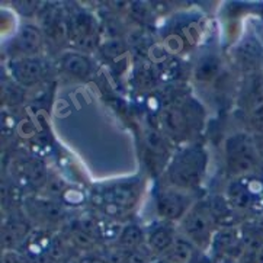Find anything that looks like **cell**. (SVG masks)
<instances>
[{
	"label": "cell",
	"mask_w": 263,
	"mask_h": 263,
	"mask_svg": "<svg viewBox=\"0 0 263 263\" xmlns=\"http://www.w3.org/2000/svg\"><path fill=\"white\" fill-rule=\"evenodd\" d=\"M249 124H250V128L255 131V136H263V105L250 108Z\"/></svg>",
	"instance_id": "ffe728a7"
},
{
	"label": "cell",
	"mask_w": 263,
	"mask_h": 263,
	"mask_svg": "<svg viewBox=\"0 0 263 263\" xmlns=\"http://www.w3.org/2000/svg\"><path fill=\"white\" fill-rule=\"evenodd\" d=\"M201 255L202 252L189 238L179 233L176 240L161 259L167 263H195Z\"/></svg>",
	"instance_id": "7c38bea8"
},
{
	"label": "cell",
	"mask_w": 263,
	"mask_h": 263,
	"mask_svg": "<svg viewBox=\"0 0 263 263\" xmlns=\"http://www.w3.org/2000/svg\"><path fill=\"white\" fill-rule=\"evenodd\" d=\"M256 141H257V145H259V152H260V156H262L263 160V136H255Z\"/></svg>",
	"instance_id": "7402d4cb"
},
{
	"label": "cell",
	"mask_w": 263,
	"mask_h": 263,
	"mask_svg": "<svg viewBox=\"0 0 263 263\" xmlns=\"http://www.w3.org/2000/svg\"><path fill=\"white\" fill-rule=\"evenodd\" d=\"M63 67L64 70L70 73L71 76L80 77V79H86V77L90 76V71H92V64L90 61L86 59L85 55L82 54H77V52H70L66 54L63 60Z\"/></svg>",
	"instance_id": "e0dca14e"
},
{
	"label": "cell",
	"mask_w": 263,
	"mask_h": 263,
	"mask_svg": "<svg viewBox=\"0 0 263 263\" xmlns=\"http://www.w3.org/2000/svg\"><path fill=\"white\" fill-rule=\"evenodd\" d=\"M237 55L243 64L255 66L256 63L259 61V59L262 57V47L255 40H247L246 43L240 47Z\"/></svg>",
	"instance_id": "ac0fdd59"
},
{
	"label": "cell",
	"mask_w": 263,
	"mask_h": 263,
	"mask_svg": "<svg viewBox=\"0 0 263 263\" xmlns=\"http://www.w3.org/2000/svg\"><path fill=\"white\" fill-rule=\"evenodd\" d=\"M41 32L32 25H26L21 29L16 38V47L26 57H34V54L41 48Z\"/></svg>",
	"instance_id": "2e32d148"
},
{
	"label": "cell",
	"mask_w": 263,
	"mask_h": 263,
	"mask_svg": "<svg viewBox=\"0 0 263 263\" xmlns=\"http://www.w3.org/2000/svg\"><path fill=\"white\" fill-rule=\"evenodd\" d=\"M76 263H110L109 259L106 257L105 252H90L80 255L76 259Z\"/></svg>",
	"instance_id": "44dd1931"
},
{
	"label": "cell",
	"mask_w": 263,
	"mask_h": 263,
	"mask_svg": "<svg viewBox=\"0 0 263 263\" xmlns=\"http://www.w3.org/2000/svg\"><path fill=\"white\" fill-rule=\"evenodd\" d=\"M217 230L218 226L208 201H199L192 205L183 220L180 221V234L189 238L202 253L210 250Z\"/></svg>",
	"instance_id": "277c9868"
},
{
	"label": "cell",
	"mask_w": 263,
	"mask_h": 263,
	"mask_svg": "<svg viewBox=\"0 0 263 263\" xmlns=\"http://www.w3.org/2000/svg\"><path fill=\"white\" fill-rule=\"evenodd\" d=\"M211 259L215 263H238L243 262L246 247L238 227L218 229L214 234L211 247Z\"/></svg>",
	"instance_id": "8992f818"
},
{
	"label": "cell",
	"mask_w": 263,
	"mask_h": 263,
	"mask_svg": "<svg viewBox=\"0 0 263 263\" xmlns=\"http://www.w3.org/2000/svg\"><path fill=\"white\" fill-rule=\"evenodd\" d=\"M211 208L212 215L218 229H227V227H237V211L231 206L229 199L226 196H212L208 201Z\"/></svg>",
	"instance_id": "4fadbf2b"
},
{
	"label": "cell",
	"mask_w": 263,
	"mask_h": 263,
	"mask_svg": "<svg viewBox=\"0 0 263 263\" xmlns=\"http://www.w3.org/2000/svg\"><path fill=\"white\" fill-rule=\"evenodd\" d=\"M115 246L124 250H133L145 246V231L138 224H127L119 230L118 238L115 240Z\"/></svg>",
	"instance_id": "9a60e30c"
},
{
	"label": "cell",
	"mask_w": 263,
	"mask_h": 263,
	"mask_svg": "<svg viewBox=\"0 0 263 263\" xmlns=\"http://www.w3.org/2000/svg\"><path fill=\"white\" fill-rule=\"evenodd\" d=\"M160 125L163 133L169 138L175 141H183L191 133L192 122L189 121L186 112L182 108L170 106L161 112Z\"/></svg>",
	"instance_id": "9c48e42d"
},
{
	"label": "cell",
	"mask_w": 263,
	"mask_h": 263,
	"mask_svg": "<svg viewBox=\"0 0 263 263\" xmlns=\"http://www.w3.org/2000/svg\"><path fill=\"white\" fill-rule=\"evenodd\" d=\"M140 182L137 179L114 182L93 191L92 202L109 218H122L137 205Z\"/></svg>",
	"instance_id": "7a4b0ae2"
},
{
	"label": "cell",
	"mask_w": 263,
	"mask_h": 263,
	"mask_svg": "<svg viewBox=\"0 0 263 263\" xmlns=\"http://www.w3.org/2000/svg\"><path fill=\"white\" fill-rule=\"evenodd\" d=\"M226 198L237 212L263 214V175L255 173L233 179L227 186Z\"/></svg>",
	"instance_id": "5b68a950"
},
{
	"label": "cell",
	"mask_w": 263,
	"mask_h": 263,
	"mask_svg": "<svg viewBox=\"0 0 263 263\" xmlns=\"http://www.w3.org/2000/svg\"><path fill=\"white\" fill-rule=\"evenodd\" d=\"M29 237V224L22 220L8 221L2 233V246L6 253L19 252L21 249H24Z\"/></svg>",
	"instance_id": "8fae6325"
},
{
	"label": "cell",
	"mask_w": 263,
	"mask_h": 263,
	"mask_svg": "<svg viewBox=\"0 0 263 263\" xmlns=\"http://www.w3.org/2000/svg\"><path fill=\"white\" fill-rule=\"evenodd\" d=\"M12 74L17 83L24 86H32L45 76V67L43 60L36 57H24L10 64Z\"/></svg>",
	"instance_id": "30bf717a"
},
{
	"label": "cell",
	"mask_w": 263,
	"mask_h": 263,
	"mask_svg": "<svg viewBox=\"0 0 263 263\" xmlns=\"http://www.w3.org/2000/svg\"><path fill=\"white\" fill-rule=\"evenodd\" d=\"M35 212H38V215H41V218H47V220H59L61 217L60 208L51 201H36Z\"/></svg>",
	"instance_id": "d6986e66"
},
{
	"label": "cell",
	"mask_w": 263,
	"mask_h": 263,
	"mask_svg": "<svg viewBox=\"0 0 263 263\" xmlns=\"http://www.w3.org/2000/svg\"><path fill=\"white\" fill-rule=\"evenodd\" d=\"M153 263H167V262H166L164 259H161V257H156Z\"/></svg>",
	"instance_id": "603a6c76"
},
{
	"label": "cell",
	"mask_w": 263,
	"mask_h": 263,
	"mask_svg": "<svg viewBox=\"0 0 263 263\" xmlns=\"http://www.w3.org/2000/svg\"><path fill=\"white\" fill-rule=\"evenodd\" d=\"M226 163L233 179L259 173L263 160L256 137L249 133L230 137L226 143Z\"/></svg>",
	"instance_id": "3957f363"
},
{
	"label": "cell",
	"mask_w": 263,
	"mask_h": 263,
	"mask_svg": "<svg viewBox=\"0 0 263 263\" xmlns=\"http://www.w3.org/2000/svg\"><path fill=\"white\" fill-rule=\"evenodd\" d=\"M178 230L173 222L161 221L153 224L145 231V247L154 257H163L178 237Z\"/></svg>",
	"instance_id": "ba28073f"
},
{
	"label": "cell",
	"mask_w": 263,
	"mask_h": 263,
	"mask_svg": "<svg viewBox=\"0 0 263 263\" xmlns=\"http://www.w3.org/2000/svg\"><path fill=\"white\" fill-rule=\"evenodd\" d=\"M192 208L191 198L185 191H180L178 187H169L160 191L156 198V210L163 221H182L189 210Z\"/></svg>",
	"instance_id": "52a82bcc"
},
{
	"label": "cell",
	"mask_w": 263,
	"mask_h": 263,
	"mask_svg": "<svg viewBox=\"0 0 263 263\" xmlns=\"http://www.w3.org/2000/svg\"><path fill=\"white\" fill-rule=\"evenodd\" d=\"M105 255L110 263H153L156 259L145 246L133 250H124L114 245L109 250L105 252Z\"/></svg>",
	"instance_id": "5bb4252c"
},
{
	"label": "cell",
	"mask_w": 263,
	"mask_h": 263,
	"mask_svg": "<svg viewBox=\"0 0 263 263\" xmlns=\"http://www.w3.org/2000/svg\"><path fill=\"white\" fill-rule=\"evenodd\" d=\"M208 164V153L204 145H187L179 152L167 166L170 185L180 191H191L204 180Z\"/></svg>",
	"instance_id": "6da1fadb"
}]
</instances>
